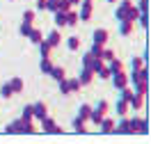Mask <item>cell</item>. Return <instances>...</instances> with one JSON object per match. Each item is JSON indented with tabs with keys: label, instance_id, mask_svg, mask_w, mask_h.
Returning a JSON list of instances; mask_svg holds the SVG:
<instances>
[{
	"label": "cell",
	"instance_id": "7c38bea8",
	"mask_svg": "<svg viewBox=\"0 0 151 144\" xmlns=\"http://www.w3.org/2000/svg\"><path fill=\"white\" fill-rule=\"evenodd\" d=\"M114 130H117V133H122V135H128V133H131V121H128L126 117H122V121L114 126Z\"/></svg>",
	"mask_w": 151,
	"mask_h": 144
},
{
	"label": "cell",
	"instance_id": "484cf974",
	"mask_svg": "<svg viewBox=\"0 0 151 144\" xmlns=\"http://www.w3.org/2000/svg\"><path fill=\"white\" fill-rule=\"evenodd\" d=\"M114 110H117V115H126V112H128V110H131V105H128V103H126V101H122V98H119V101H117V107H114Z\"/></svg>",
	"mask_w": 151,
	"mask_h": 144
},
{
	"label": "cell",
	"instance_id": "c3c4849f",
	"mask_svg": "<svg viewBox=\"0 0 151 144\" xmlns=\"http://www.w3.org/2000/svg\"><path fill=\"white\" fill-rule=\"evenodd\" d=\"M108 2H117V0H108Z\"/></svg>",
	"mask_w": 151,
	"mask_h": 144
},
{
	"label": "cell",
	"instance_id": "9a60e30c",
	"mask_svg": "<svg viewBox=\"0 0 151 144\" xmlns=\"http://www.w3.org/2000/svg\"><path fill=\"white\" fill-rule=\"evenodd\" d=\"M46 41H48V44H50V46H53V48H55L57 44L62 41V32H60V30H53V32H50V34H48V37H46Z\"/></svg>",
	"mask_w": 151,
	"mask_h": 144
},
{
	"label": "cell",
	"instance_id": "2e32d148",
	"mask_svg": "<svg viewBox=\"0 0 151 144\" xmlns=\"http://www.w3.org/2000/svg\"><path fill=\"white\" fill-rule=\"evenodd\" d=\"M28 39L32 41V44H39V41H44V34H41V30H37V28H30V32H28Z\"/></svg>",
	"mask_w": 151,
	"mask_h": 144
},
{
	"label": "cell",
	"instance_id": "3957f363",
	"mask_svg": "<svg viewBox=\"0 0 151 144\" xmlns=\"http://www.w3.org/2000/svg\"><path fill=\"white\" fill-rule=\"evenodd\" d=\"M41 124H44V133H53V135H57V133H62V128H60V126L55 124V119H53V117H44V119H41Z\"/></svg>",
	"mask_w": 151,
	"mask_h": 144
},
{
	"label": "cell",
	"instance_id": "52a82bcc",
	"mask_svg": "<svg viewBox=\"0 0 151 144\" xmlns=\"http://www.w3.org/2000/svg\"><path fill=\"white\" fill-rule=\"evenodd\" d=\"M144 98H147V94L144 92H133V98H131V110H140L142 105H144Z\"/></svg>",
	"mask_w": 151,
	"mask_h": 144
},
{
	"label": "cell",
	"instance_id": "f6af8a7d",
	"mask_svg": "<svg viewBox=\"0 0 151 144\" xmlns=\"http://www.w3.org/2000/svg\"><path fill=\"white\" fill-rule=\"evenodd\" d=\"M30 28H32V25H25V23H21V34H23V37H28Z\"/></svg>",
	"mask_w": 151,
	"mask_h": 144
},
{
	"label": "cell",
	"instance_id": "ba28073f",
	"mask_svg": "<svg viewBox=\"0 0 151 144\" xmlns=\"http://www.w3.org/2000/svg\"><path fill=\"white\" fill-rule=\"evenodd\" d=\"M48 115V107L44 101H37V103H32V117H37V119H44Z\"/></svg>",
	"mask_w": 151,
	"mask_h": 144
},
{
	"label": "cell",
	"instance_id": "60d3db41",
	"mask_svg": "<svg viewBox=\"0 0 151 144\" xmlns=\"http://www.w3.org/2000/svg\"><path fill=\"white\" fill-rule=\"evenodd\" d=\"M21 119H32V103L23 107V115H21Z\"/></svg>",
	"mask_w": 151,
	"mask_h": 144
},
{
	"label": "cell",
	"instance_id": "277c9868",
	"mask_svg": "<svg viewBox=\"0 0 151 144\" xmlns=\"http://www.w3.org/2000/svg\"><path fill=\"white\" fill-rule=\"evenodd\" d=\"M128 80H133L135 85H140V82H147V80H149V69H147V64H144L142 69H137V71H133Z\"/></svg>",
	"mask_w": 151,
	"mask_h": 144
},
{
	"label": "cell",
	"instance_id": "7bdbcfd3",
	"mask_svg": "<svg viewBox=\"0 0 151 144\" xmlns=\"http://www.w3.org/2000/svg\"><path fill=\"white\" fill-rule=\"evenodd\" d=\"M131 121V133H137V126H140V119H128Z\"/></svg>",
	"mask_w": 151,
	"mask_h": 144
},
{
	"label": "cell",
	"instance_id": "5b68a950",
	"mask_svg": "<svg viewBox=\"0 0 151 144\" xmlns=\"http://www.w3.org/2000/svg\"><path fill=\"white\" fill-rule=\"evenodd\" d=\"M92 11H94L92 0H83V5H80V14H78V21H89V19H92Z\"/></svg>",
	"mask_w": 151,
	"mask_h": 144
},
{
	"label": "cell",
	"instance_id": "bcb514c9",
	"mask_svg": "<svg viewBox=\"0 0 151 144\" xmlns=\"http://www.w3.org/2000/svg\"><path fill=\"white\" fill-rule=\"evenodd\" d=\"M37 9H46V0H37Z\"/></svg>",
	"mask_w": 151,
	"mask_h": 144
},
{
	"label": "cell",
	"instance_id": "83f0119b",
	"mask_svg": "<svg viewBox=\"0 0 151 144\" xmlns=\"http://www.w3.org/2000/svg\"><path fill=\"white\" fill-rule=\"evenodd\" d=\"M144 67V59H142V55H135V57L131 59V69L133 71H137V69H142Z\"/></svg>",
	"mask_w": 151,
	"mask_h": 144
},
{
	"label": "cell",
	"instance_id": "d6a6232c",
	"mask_svg": "<svg viewBox=\"0 0 151 144\" xmlns=\"http://www.w3.org/2000/svg\"><path fill=\"white\" fill-rule=\"evenodd\" d=\"M12 94H14V92H12V87H9V82H5V85L0 87V96H2V98H9Z\"/></svg>",
	"mask_w": 151,
	"mask_h": 144
},
{
	"label": "cell",
	"instance_id": "ee69618b",
	"mask_svg": "<svg viewBox=\"0 0 151 144\" xmlns=\"http://www.w3.org/2000/svg\"><path fill=\"white\" fill-rule=\"evenodd\" d=\"M80 82H78V78H71V89H73V92H78V89H80Z\"/></svg>",
	"mask_w": 151,
	"mask_h": 144
},
{
	"label": "cell",
	"instance_id": "8992f818",
	"mask_svg": "<svg viewBox=\"0 0 151 144\" xmlns=\"http://www.w3.org/2000/svg\"><path fill=\"white\" fill-rule=\"evenodd\" d=\"M112 85L117 87V89H124V87H128V76L124 73V71H117V73H112Z\"/></svg>",
	"mask_w": 151,
	"mask_h": 144
},
{
	"label": "cell",
	"instance_id": "6da1fadb",
	"mask_svg": "<svg viewBox=\"0 0 151 144\" xmlns=\"http://www.w3.org/2000/svg\"><path fill=\"white\" fill-rule=\"evenodd\" d=\"M108 110H110L108 101H101V103H99L96 107H92V115H89V121L99 126V124H101V119L105 117V112H108Z\"/></svg>",
	"mask_w": 151,
	"mask_h": 144
},
{
	"label": "cell",
	"instance_id": "836d02e7",
	"mask_svg": "<svg viewBox=\"0 0 151 144\" xmlns=\"http://www.w3.org/2000/svg\"><path fill=\"white\" fill-rule=\"evenodd\" d=\"M137 133L147 135L149 133V119H140V126H137Z\"/></svg>",
	"mask_w": 151,
	"mask_h": 144
},
{
	"label": "cell",
	"instance_id": "4316f807",
	"mask_svg": "<svg viewBox=\"0 0 151 144\" xmlns=\"http://www.w3.org/2000/svg\"><path fill=\"white\" fill-rule=\"evenodd\" d=\"M55 25L57 28H64L66 25V11H55Z\"/></svg>",
	"mask_w": 151,
	"mask_h": 144
},
{
	"label": "cell",
	"instance_id": "4dcf8cb0",
	"mask_svg": "<svg viewBox=\"0 0 151 144\" xmlns=\"http://www.w3.org/2000/svg\"><path fill=\"white\" fill-rule=\"evenodd\" d=\"M137 16H140V9L133 5L131 9H128V14H126V21H137Z\"/></svg>",
	"mask_w": 151,
	"mask_h": 144
},
{
	"label": "cell",
	"instance_id": "f1b7e54d",
	"mask_svg": "<svg viewBox=\"0 0 151 144\" xmlns=\"http://www.w3.org/2000/svg\"><path fill=\"white\" fill-rule=\"evenodd\" d=\"M112 57H117V55H114V50H110V48L103 46V50H101V59H103V62H110Z\"/></svg>",
	"mask_w": 151,
	"mask_h": 144
},
{
	"label": "cell",
	"instance_id": "603a6c76",
	"mask_svg": "<svg viewBox=\"0 0 151 144\" xmlns=\"http://www.w3.org/2000/svg\"><path fill=\"white\" fill-rule=\"evenodd\" d=\"M60 92H62V94H73V89H71V78H62V80H60Z\"/></svg>",
	"mask_w": 151,
	"mask_h": 144
},
{
	"label": "cell",
	"instance_id": "7402d4cb",
	"mask_svg": "<svg viewBox=\"0 0 151 144\" xmlns=\"http://www.w3.org/2000/svg\"><path fill=\"white\" fill-rule=\"evenodd\" d=\"M133 23H135V21H122V25H119L122 37H128V34L133 32Z\"/></svg>",
	"mask_w": 151,
	"mask_h": 144
},
{
	"label": "cell",
	"instance_id": "e575fe53",
	"mask_svg": "<svg viewBox=\"0 0 151 144\" xmlns=\"http://www.w3.org/2000/svg\"><path fill=\"white\" fill-rule=\"evenodd\" d=\"M119 92H122V96H119V98H122V101H126V103H131V98H133V92H131V89H128V87H124V89H119Z\"/></svg>",
	"mask_w": 151,
	"mask_h": 144
},
{
	"label": "cell",
	"instance_id": "d6986e66",
	"mask_svg": "<svg viewBox=\"0 0 151 144\" xmlns=\"http://www.w3.org/2000/svg\"><path fill=\"white\" fill-rule=\"evenodd\" d=\"M48 76L53 78V80H57V82H60L62 78H66V71H64L62 67H53V69H50V73H48Z\"/></svg>",
	"mask_w": 151,
	"mask_h": 144
},
{
	"label": "cell",
	"instance_id": "ac0fdd59",
	"mask_svg": "<svg viewBox=\"0 0 151 144\" xmlns=\"http://www.w3.org/2000/svg\"><path fill=\"white\" fill-rule=\"evenodd\" d=\"M108 69H110V73H117V71H124V62L122 59L112 57L110 62H108Z\"/></svg>",
	"mask_w": 151,
	"mask_h": 144
},
{
	"label": "cell",
	"instance_id": "8fae6325",
	"mask_svg": "<svg viewBox=\"0 0 151 144\" xmlns=\"http://www.w3.org/2000/svg\"><path fill=\"white\" fill-rule=\"evenodd\" d=\"M92 37H94V44H101V46H105V41H108V37H110V34H108V30L99 28V30H94V34H92Z\"/></svg>",
	"mask_w": 151,
	"mask_h": 144
},
{
	"label": "cell",
	"instance_id": "9c48e42d",
	"mask_svg": "<svg viewBox=\"0 0 151 144\" xmlns=\"http://www.w3.org/2000/svg\"><path fill=\"white\" fill-rule=\"evenodd\" d=\"M94 80V71L92 69H87V67H83V71H80V76H78V82L85 87V85H89Z\"/></svg>",
	"mask_w": 151,
	"mask_h": 144
},
{
	"label": "cell",
	"instance_id": "4fadbf2b",
	"mask_svg": "<svg viewBox=\"0 0 151 144\" xmlns=\"http://www.w3.org/2000/svg\"><path fill=\"white\" fill-rule=\"evenodd\" d=\"M89 115H92V105L83 103V105L78 107V119H83V121H89Z\"/></svg>",
	"mask_w": 151,
	"mask_h": 144
},
{
	"label": "cell",
	"instance_id": "ab89813d",
	"mask_svg": "<svg viewBox=\"0 0 151 144\" xmlns=\"http://www.w3.org/2000/svg\"><path fill=\"white\" fill-rule=\"evenodd\" d=\"M137 9H140V14H147L149 11V0H137Z\"/></svg>",
	"mask_w": 151,
	"mask_h": 144
},
{
	"label": "cell",
	"instance_id": "44dd1931",
	"mask_svg": "<svg viewBox=\"0 0 151 144\" xmlns=\"http://www.w3.org/2000/svg\"><path fill=\"white\" fill-rule=\"evenodd\" d=\"M21 133H25V135H32V133H35L32 119H21Z\"/></svg>",
	"mask_w": 151,
	"mask_h": 144
},
{
	"label": "cell",
	"instance_id": "ffe728a7",
	"mask_svg": "<svg viewBox=\"0 0 151 144\" xmlns=\"http://www.w3.org/2000/svg\"><path fill=\"white\" fill-rule=\"evenodd\" d=\"M37 46H39V53H41V57H50V50H53V46L48 44L46 39H44V41H39Z\"/></svg>",
	"mask_w": 151,
	"mask_h": 144
},
{
	"label": "cell",
	"instance_id": "5bb4252c",
	"mask_svg": "<svg viewBox=\"0 0 151 144\" xmlns=\"http://www.w3.org/2000/svg\"><path fill=\"white\" fill-rule=\"evenodd\" d=\"M5 133H7V135H16V133H21V119H14V121H9V124H7V128H5Z\"/></svg>",
	"mask_w": 151,
	"mask_h": 144
},
{
	"label": "cell",
	"instance_id": "f35d334b",
	"mask_svg": "<svg viewBox=\"0 0 151 144\" xmlns=\"http://www.w3.org/2000/svg\"><path fill=\"white\" fill-rule=\"evenodd\" d=\"M66 44H69V48H71V50H78V48H80V39H78V37H69V41H66Z\"/></svg>",
	"mask_w": 151,
	"mask_h": 144
},
{
	"label": "cell",
	"instance_id": "d4e9b609",
	"mask_svg": "<svg viewBox=\"0 0 151 144\" xmlns=\"http://www.w3.org/2000/svg\"><path fill=\"white\" fill-rule=\"evenodd\" d=\"M55 67L53 62H50V57H41V62H39V69H41V73H50V69Z\"/></svg>",
	"mask_w": 151,
	"mask_h": 144
},
{
	"label": "cell",
	"instance_id": "30bf717a",
	"mask_svg": "<svg viewBox=\"0 0 151 144\" xmlns=\"http://www.w3.org/2000/svg\"><path fill=\"white\" fill-rule=\"evenodd\" d=\"M131 7H133L131 0H122V2H119V7H117V19H119V21H126V14H128Z\"/></svg>",
	"mask_w": 151,
	"mask_h": 144
},
{
	"label": "cell",
	"instance_id": "cb8c5ba5",
	"mask_svg": "<svg viewBox=\"0 0 151 144\" xmlns=\"http://www.w3.org/2000/svg\"><path fill=\"white\" fill-rule=\"evenodd\" d=\"M9 87H12V92H14V94H21V92H23V80H21V78H12V80H9Z\"/></svg>",
	"mask_w": 151,
	"mask_h": 144
},
{
	"label": "cell",
	"instance_id": "b9f144b4",
	"mask_svg": "<svg viewBox=\"0 0 151 144\" xmlns=\"http://www.w3.org/2000/svg\"><path fill=\"white\" fill-rule=\"evenodd\" d=\"M101 50H103V46H101V44H92V50H89V53H92V55H96V57H101Z\"/></svg>",
	"mask_w": 151,
	"mask_h": 144
},
{
	"label": "cell",
	"instance_id": "7a4b0ae2",
	"mask_svg": "<svg viewBox=\"0 0 151 144\" xmlns=\"http://www.w3.org/2000/svg\"><path fill=\"white\" fill-rule=\"evenodd\" d=\"M103 64H105L103 59H101V57H96V55H92V53H87L85 57H83V67L92 69L94 73H96V71H99V69H101V67H103Z\"/></svg>",
	"mask_w": 151,
	"mask_h": 144
},
{
	"label": "cell",
	"instance_id": "e0dca14e",
	"mask_svg": "<svg viewBox=\"0 0 151 144\" xmlns=\"http://www.w3.org/2000/svg\"><path fill=\"white\" fill-rule=\"evenodd\" d=\"M99 126H101V130H103V133H114V121H112V119H108V117H103Z\"/></svg>",
	"mask_w": 151,
	"mask_h": 144
},
{
	"label": "cell",
	"instance_id": "1f68e13d",
	"mask_svg": "<svg viewBox=\"0 0 151 144\" xmlns=\"http://www.w3.org/2000/svg\"><path fill=\"white\" fill-rule=\"evenodd\" d=\"M76 23H78V14H76V11H66V25H76Z\"/></svg>",
	"mask_w": 151,
	"mask_h": 144
},
{
	"label": "cell",
	"instance_id": "f546056e",
	"mask_svg": "<svg viewBox=\"0 0 151 144\" xmlns=\"http://www.w3.org/2000/svg\"><path fill=\"white\" fill-rule=\"evenodd\" d=\"M94 76H99V78H103V80H108V78L112 76V73H110V69H108V64H103V67L99 69V71H96Z\"/></svg>",
	"mask_w": 151,
	"mask_h": 144
},
{
	"label": "cell",
	"instance_id": "d590c367",
	"mask_svg": "<svg viewBox=\"0 0 151 144\" xmlns=\"http://www.w3.org/2000/svg\"><path fill=\"white\" fill-rule=\"evenodd\" d=\"M73 128H76V133H85V121L76 117V119H73Z\"/></svg>",
	"mask_w": 151,
	"mask_h": 144
},
{
	"label": "cell",
	"instance_id": "8d00e7d4",
	"mask_svg": "<svg viewBox=\"0 0 151 144\" xmlns=\"http://www.w3.org/2000/svg\"><path fill=\"white\" fill-rule=\"evenodd\" d=\"M69 9H71L69 0H57V11H69Z\"/></svg>",
	"mask_w": 151,
	"mask_h": 144
},
{
	"label": "cell",
	"instance_id": "7dc6e473",
	"mask_svg": "<svg viewBox=\"0 0 151 144\" xmlns=\"http://www.w3.org/2000/svg\"><path fill=\"white\" fill-rule=\"evenodd\" d=\"M69 2H71V5H78V2H83V0H69Z\"/></svg>",
	"mask_w": 151,
	"mask_h": 144
},
{
	"label": "cell",
	"instance_id": "74e56055",
	"mask_svg": "<svg viewBox=\"0 0 151 144\" xmlns=\"http://www.w3.org/2000/svg\"><path fill=\"white\" fill-rule=\"evenodd\" d=\"M32 21H35V11H23V23L25 25H32Z\"/></svg>",
	"mask_w": 151,
	"mask_h": 144
}]
</instances>
